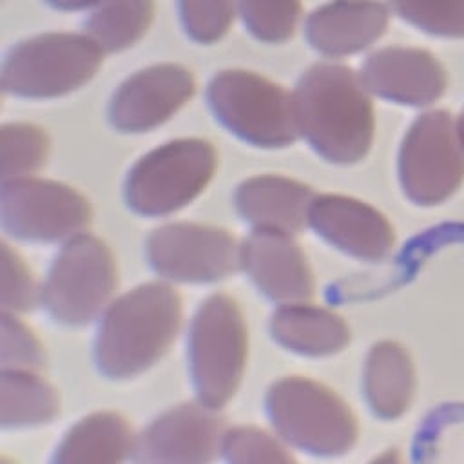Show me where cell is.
Wrapping results in <instances>:
<instances>
[{"mask_svg":"<svg viewBox=\"0 0 464 464\" xmlns=\"http://www.w3.org/2000/svg\"><path fill=\"white\" fill-rule=\"evenodd\" d=\"M299 132L326 161L348 165L372 147L375 118L359 74L339 63L312 65L294 91Z\"/></svg>","mask_w":464,"mask_h":464,"instance_id":"obj_1","label":"cell"},{"mask_svg":"<svg viewBox=\"0 0 464 464\" xmlns=\"http://www.w3.org/2000/svg\"><path fill=\"white\" fill-rule=\"evenodd\" d=\"M179 323L181 299L165 283H145L120 295L98 326L94 357L100 372L109 379L140 375L167 353Z\"/></svg>","mask_w":464,"mask_h":464,"instance_id":"obj_2","label":"cell"},{"mask_svg":"<svg viewBox=\"0 0 464 464\" xmlns=\"http://www.w3.org/2000/svg\"><path fill=\"white\" fill-rule=\"evenodd\" d=\"M266 411L281 439L306 453L337 457L359 435L352 408L328 386L306 377H285L266 392Z\"/></svg>","mask_w":464,"mask_h":464,"instance_id":"obj_3","label":"cell"},{"mask_svg":"<svg viewBox=\"0 0 464 464\" xmlns=\"http://www.w3.org/2000/svg\"><path fill=\"white\" fill-rule=\"evenodd\" d=\"M246 361V326L237 303L216 294L198 308L188 335V362L198 401L223 408L236 393Z\"/></svg>","mask_w":464,"mask_h":464,"instance_id":"obj_4","label":"cell"},{"mask_svg":"<svg viewBox=\"0 0 464 464\" xmlns=\"http://www.w3.org/2000/svg\"><path fill=\"white\" fill-rule=\"evenodd\" d=\"M207 100L221 125L256 147H286L299 136L294 96L259 74L223 71L210 80Z\"/></svg>","mask_w":464,"mask_h":464,"instance_id":"obj_5","label":"cell"},{"mask_svg":"<svg viewBox=\"0 0 464 464\" xmlns=\"http://www.w3.org/2000/svg\"><path fill=\"white\" fill-rule=\"evenodd\" d=\"M116 283L111 248L100 237L82 232L67 239L54 257L40 301L56 323L82 326L107 308Z\"/></svg>","mask_w":464,"mask_h":464,"instance_id":"obj_6","label":"cell"},{"mask_svg":"<svg viewBox=\"0 0 464 464\" xmlns=\"http://www.w3.org/2000/svg\"><path fill=\"white\" fill-rule=\"evenodd\" d=\"M102 49L87 34L49 33L13 47L2 65V87L22 98H54L89 82Z\"/></svg>","mask_w":464,"mask_h":464,"instance_id":"obj_7","label":"cell"},{"mask_svg":"<svg viewBox=\"0 0 464 464\" xmlns=\"http://www.w3.org/2000/svg\"><path fill=\"white\" fill-rule=\"evenodd\" d=\"M216 170V150L207 140L169 141L130 169L125 199L141 216H165L201 194Z\"/></svg>","mask_w":464,"mask_h":464,"instance_id":"obj_8","label":"cell"},{"mask_svg":"<svg viewBox=\"0 0 464 464\" xmlns=\"http://www.w3.org/2000/svg\"><path fill=\"white\" fill-rule=\"evenodd\" d=\"M399 179L417 205H437L457 192L464 181V147L450 112L428 111L410 125L399 150Z\"/></svg>","mask_w":464,"mask_h":464,"instance_id":"obj_9","label":"cell"},{"mask_svg":"<svg viewBox=\"0 0 464 464\" xmlns=\"http://www.w3.org/2000/svg\"><path fill=\"white\" fill-rule=\"evenodd\" d=\"M89 201L74 188L33 178L2 183L0 219L7 234L25 241H60L85 232Z\"/></svg>","mask_w":464,"mask_h":464,"instance_id":"obj_10","label":"cell"},{"mask_svg":"<svg viewBox=\"0 0 464 464\" xmlns=\"http://www.w3.org/2000/svg\"><path fill=\"white\" fill-rule=\"evenodd\" d=\"M147 259L165 279L212 283L241 266V246L225 228L170 223L149 236Z\"/></svg>","mask_w":464,"mask_h":464,"instance_id":"obj_11","label":"cell"},{"mask_svg":"<svg viewBox=\"0 0 464 464\" xmlns=\"http://www.w3.org/2000/svg\"><path fill=\"white\" fill-rule=\"evenodd\" d=\"M225 422L218 410L203 402L174 406L156 417L136 437L132 459L136 462H210L221 453Z\"/></svg>","mask_w":464,"mask_h":464,"instance_id":"obj_12","label":"cell"},{"mask_svg":"<svg viewBox=\"0 0 464 464\" xmlns=\"http://www.w3.org/2000/svg\"><path fill=\"white\" fill-rule=\"evenodd\" d=\"M188 69L174 63L152 65L127 78L109 105L111 123L121 132H145L167 121L194 94Z\"/></svg>","mask_w":464,"mask_h":464,"instance_id":"obj_13","label":"cell"},{"mask_svg":"<svg viewBox=\"0 0 464 464\" xmlns=\"http://www.w3.org/2000/svg\"><path fill=\"white\" fill-rule=\"evenodd\" d=\"M308 225L337 250L364 261H379L393 248V227L372 205L339 194L315 196Z\"/></svg>","mask_w":464,"mask_h":464,"instance_id":"obj_14","label":"cell"},{"mask_svg":"<svg viewBox=\"0 0 464 464\" xmlns=\"http://www.w3.org/2000/svg\"><path fill=\"white\" fill-rule=\"evenodd\" d=\"M359 76L370 94L411 107L433 103L448 85L442 63L417 47L379 49L366 58Z\"/></svg>","mask_w":464,"mask_h":464,"instance_id":"obj_15","label":"cell"},{"mask_svg":"<svg viewBox=\"0 0 464 464\" xmlns=\"http://www.w3.org/2000/svg\"><path fill=\"white\" fill-rule=\"evenodd\" d=\"M241 266L261 294L279 304L303 303L314 294L306 256L288 232L254 228L241 245Z\"/></svg>","mask_w":464,"mask_h":464,"instance_id":"obj_16","label":"cell"},{"mask_svg":"<svg viewBox=\"0 0 464 464\" xmlns=\"http://www.w3.org/2000/svg\"><path fill=\"white\" fill-rule=\"evenodd\" d=\"M388 25V7L377 0H332L306 20L310 45L326 56H346L370 47Z\"/></svg>","mask_w":464,"mask_h":464,"instance_id":"obj_17","label":"cell"},{"mask_svg":"<svg viewBox=\"0 0 464 464\" xmlns=\"http://www.w3.org/2000/svg\"><path fill=\"white\" fill-rule=\"evenodd\" d=\"M315 194L303 183L283 176H256L243 181L234 196L239 216L254 228L299 232L308 225Z\"/></svg>","mask_w":464,"mask_h":464,"instance_id":"obj_18","label":"cell"},{"mask_svg":"<svg viewBox=\"0 0 464 464\" xmlns=\"http://www.w3.org/2000/svg\"><path fill=\"white\" fill-rule=\"evenodd\" d=\"M362 392L370 410L381 419H397L410 408L415 368L402 344L379 341L370 348L362 370Z\"/></svg>","mask_w":464,"mask_h":464,"instance_id":"obj_19","label":"cell"},{"mask_svg":"<svg viewBox=\"0 0 464 464\" xmlns=\"http://www.w3.org/2000/svg\"><path fill=\"white\" fill-rule=\"evenodd\" d=\"M270 332L286 350L310 357L337 353L350 341V328L341 315L306 301L281 304L270 319Z\"/></svg>","mask_w":464,"mask_h":464,"instance_id":"obj_20","label":"cell"},{"mask_svg":"<svg viewBox=\"0 0 464 464\" xmlns=\"http://www.w3.org/2000/svg\"><path fill=\"white\" fill-rule=\"evenodd\" d=\"M136 439L129 422L114 411H98L76 422L58 444V464H112L132 457Z\"/></svg>","mask_w":464,"mask_h":464,"instance_id":"obj_21","label":"cell"},{"mask_svg":"<svg viewBox=\"0 0 464 464\" xmlns=\"http://www.w3.org/2000/svg\"><path fill=\"white\" fill-rule=\"evenodd\" d=\"M2 428H25L51 422L58 415V395L36 372L2 370Z\"/></svg>","mask_w":464,"mask_h":464,"instance_id":"obj_22","label":"cell"},{"mask_svg":"<svg viewBox=\"0 0 464 464\" xmlns=\"http://www.w3.org/2000/svg\"><path fill=\"white\" fill-rule=\"evenodd\" d=\"M150 20L152 0H102L85 29L102 51H121L141 38Z\"/></svg>","mask_w":464,"mask_h":464,"instance_id":"obj_23","label":"cell"},{"mask_svg":"<svg viewBox=\"0 0 464 464\" xmlns=\"http://www.w3.org/2000/svg\"><path fill=\"white\" fill-rule=\"evenodd\" d=\"M2 181L29 178L47 158V134L29 123L4 125L0 132Z\"/></svg>","mask_w":464,"mask_h":464,"instance_id":"obj_24","label":"cell"},{"mask_svg":"<svg viewBox=\"0 0 464 464\" xmlns=\"http://www.w3.org/2000/svg\"><path fill=\"white\" fill-rule=\"evenodd\" d=\"M386 2L395 14L428 34L444 38H464V0Z\"/></svg>","mask_w":464,"mask_h":464,"instance_id":"obj_25","label":"cell"},{"mask_svg":"<svg viewBox=\"0 0 464 464\" xmlns=\"http://www.w3.org/2000/svg\"><path fill=\"white\" fill-rule=\"evenodd\" d=\"M246 29L263 42H285L295 27L299 0H237Z\"/></svg>","mask_w":464,"mask_h":464,"instance_id":"obj_26","label":"cell"},{"mask_svg":"<svg viewBox=\"0 0 464 464\" xmlns=\"http://www.w3.org/2000/svg\"><path fill=\"white\" fill-rule=\"evenodd\" d=\"M221 455L232 464L292 462V453L270 433L254 426H236L225 431Z\"/></svg>","mask_w":464,"mask_h":464,"instance_id":"obj_27","label":"cell"},{"mask_svg":"<svg viewBox=\"0 0 464 464\" xmlns=\"http://www.w3.org/2000/svg\"><path fill=\"white\" fill-rule=\"evenodd\" d=\"M234 0H179L181 24L199 44L219 40L232 24Z\"/></svg>","mask_w":464,"mask_h":464,"instance_id":"obj_28","label":"cell"},{"mask_svg":"<svg viewBox=\"0 0 464 464\" xmlns=\"http://www.w3.org/2000/svg\"><path fill=\"white\" fill-rule=\"evenodd\" d=\"M2 370L38 372L45 362V353L34 334L9 312H2Z\"/></svg>","mask_w":464,"mask_h":464,"instance_id":"obj_29","label":"cell"},{"mask_svg":"<svg viewBox=\"0 0 464 464\" xmlns=\"http://www.w3.org/2000/svg\"><path fill=\"white\" fill-rule=\"evenodd\" d=\"M0 266H2V312L18 314V312L31 310L36 304L40 294L33 281L31 270L7 243H2V248H0Z\"/></svg>","mask_w":464,"mask_h":464,"instance_id":"obj_30","label":"cell"},{"mask_svg":"<svg viewBox=\"0 0 464 464\" xmlns=\"http://www.w3.org/2000/svg\"><path fill=\"white\" fill-rule=\"evenodd\" d=\"M102 0H47V4H51L56 9H63V11H71V9H83L94 4H100Z\"/></svg>","mask_w":464,"mask_h":464,"instance_id":"obj_31","label":"cell"},{"mask_svg":"<svg viewBox=\"0 0 464 464\" xmlns=\"http://www.w3.org/2000/svg\"><path fill=\"white\" fill-rule=\"evenodd\" d=\"M457 120V130H459V138H460V143H462V147H464V109H462V112L455 118Z\"/></svg>","mask_w":464,"mask_h":464,"instance_id":"obj_32","label":"cell"}]
</instances>
